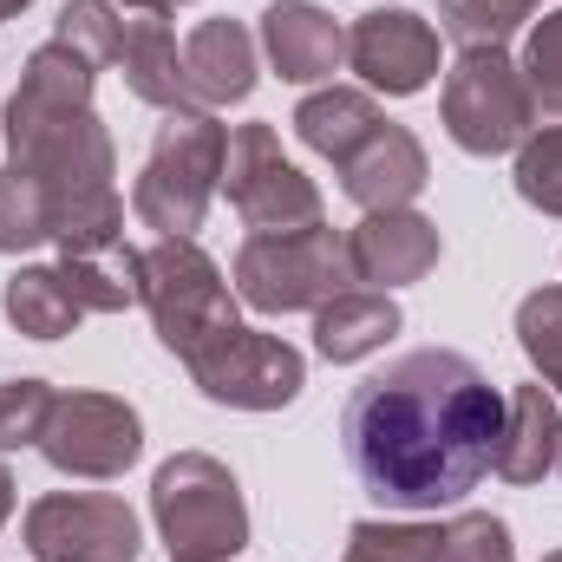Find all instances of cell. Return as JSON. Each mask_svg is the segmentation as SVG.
Instances as JSON below:
<instances>
[{"mask_svg": "<svg viewBox=\"0 0 562 562\" xmlns=\"http://www.w3.org/2000/svg\"><path fill=\"white\" fill-rule=\"evenodd\" d=\"M53 243V203L46 190L26 177V170H0V256H20V249H40Z\"/></svg>", "mask_w": 562, "mask_h": 562, "instance_id": "cell-22", "label": "cell"}, {"mask_svg": "<svg viewBox=\"0 0 562 562\" xmlns=\"http://www.w3.org/2000/svg\"><path fill=\"white\" fill-rule=\"evenodd\" d=\"M262 53H269V66L288 86H314V79H327L347 59V33L314 0H276L262 13Z\"/></svg>", "mask_w": 562, "mask_h": 562, "instance_id": "cell-15", "label": "cell"}, {"mask_svg": "<svg viewBox=\"0 0 562 562\" xmlns=\"http://www.w3.org/2000/svg\"><path fill=\"white\" fill-rule=\"evenodd\" d=\"M438 119L451 144L464 157H504L530 138L537 125V105H530V86H524V66L504 53V46H471L451 59L445 72V99H438Z\"/></svg>", "mask_w": 562, "mask_h": 562, "instance_id": "cell-7", "label": "cell"}, {"mask_svg": "<svg viewBox=\"0 0 562 562\" xmlns=\"http://www.w3.org/2000/svg\"><path fill=\"white\" fill-rule=\"evenodd\" d=\"M543 0H438V26L458 40V53L471 46H504Z\"/></svg>", "mask_w": 562, "mask_h": 562, "instance_id": "cell-23", "label": "cell"}, {"mask_svg": "<svg viewBox=\"0 0 562 562\" xmlns=\"http://www.w3.org/2000/svg\"><path fill=\"white\" fill-rule=\"evenodd\" d=\"M543 562H562V550H550V557H543Z\"/></svg>", "mask_w": 562, "mask_h": 562, "instance_id": "cell-34", "label": "cell"}, {"mask_svg": "<svg viewBox=\"0 0 562 562\" xmlns=\"http://www.w3.org/2000/svg\"><path fill=\"white\" fill-rule=\"evenodd\" d=\"M223 150H229V132L203 105L164 112V125L150 138V157H144L138 183H132V210H138L144 229L196 236L210 196L223 190Z\"/></svg>", "mask_w": 562, "mask_h": 562, "instance_id": "cell-3", "label": "cell"}, {"mask_svg": "<svg viewBox=\"0 0 562 562\" xmlns=\"http://www.w3.org/2000/svg\"><path fill=\"white\" fill-rule=\"evenodd\" d=\"M223 190H229V210H236L256 236H281V229L321 223V190H314V177H301V170L281 157L276 125H236V132H229Z\"/></svg>", "mask_w": 562, "mask_h": 562, "instance_id": "cell-9", "label": "cell"}, {"mask_svg": "<svg viewBox=\"0 0 562 562\" xmlns=\"http://www.w3.org/2000/svg\"><path fill=\"white\" fill-rule=\"evenodd\" d=\"M53 400H59V393H53L46 380H0V451L40 445Z\"/></svg>", "mask_w": 562, "mask_h": 562, "instance_id": "cell-30", "label": "cell"}, {"mask_svg": "<svg viewBox=\"0 0 562 562\" xmlns=\"http://www.w3.org/2000/svg\"><path fill=\"white\" fill-rule=\"evenodd\" d=\"M72 53H86L92 66H119V40H125V13L112 0H66L59 7V33Z\"/></svg>", "mask_w": 562, "mask_h": 562, "instance_id": "cell-26", "label": "cell"}, {"mask_svg": "<svg viewBox=\"0 0 562 562\" xmlns=\"http://www.w3.org/2000/svg\"><path fill=\"white\" fill-rule=\"evenodd\" d=\"M425 177H431L425 144L413 138L406 125H393V119L340 164V190H347L360 210H413V196L425 190Z\"/></svg>", "mask_w": 562, "mask_h": 562, "instance_id": "cell-14", "label": "cell"}, {"mask_svg": "<svg viewBox=\"0 0 562 562\" xmlns=\"http://www.w3.org/2000/svg\"><path fill=\"white\" fill-rule=\"evenodd\" d=\"M438 537V524H353L340 562H431Z\"/></svg>", "mask_w": 562, "mask_h": 562, "instance_id": "cell-28", "label": "cell"}, {"mask_svg": "<svg viewBox=\"0 0 562 562\" xmlns=\"http://www.w3.org/2000/svg\"><path fill=\"white\" fill-rule=\"evenodd\" d=\"M347 66L386 92V99H413L438 79V33L431 20L413 7H380V13H360L353 33H347Z\"/></svg>", "mask_w": 562, "mask_h": 562, "instance_id": "cell-12", "label": "cell"}, {"mask_svg": "<svg viewBox=\"0 0 562 562\" xmlns=\"http://www.w3.org/2000/svg\"><path fill=\"white\" fill-rule=\"evenodd\" d=\"M125 13H170V7H183V0H119Z\"/></svg>", "mask_w": 562, "mask_h": 562, "instance_id": "cell-32", "label": "cell"}, {"mask_svg": "<svg viewBox=\"0 0 562 562\" xmlns=\"http://www.w3.org/2000/svg\"><path fill=\"white\" fill-rule=\"evenodd\" d=\"M431 562H517V543H510V524L491 517V510H464L445 524L438 537V557Z\"/></svg>", "mask_w": 562, "mask_h": 562, "instance_id": "cell-29", "label": "cell"}, {"mask_svg": "<svg viewBox=\"0 0 562 562\" xmlns=\"http://www.w3.org/2000/svg\"><path fill=\"white\" fill-rule=\"evenodd\" d=\"M504 393L451 347H419L360 380L340 413L353 477L386 510H445L497 458Z\"/></svg>", "mask_w": 562, "mask_h": 562, "instance_id": "cell-1", "label": "cell"}, {"mask_svg": "<svg viewBox=\"0 0 562 562\" xmlns=\"http://www.w3.org/2000/svg\"><path fill=\"white\" fill-rule=\"evenodd\" d=\"M13 517V471H7V458H0V524Z\"/></svg>", "mask_w": 562, "mask_h": 562, "instance_id": "cell-31", "label": "cell"}, {"mask_svg": "<svg viewBox=\"0 0 562 562\" xmlns=\"http://www.w3.org/2000/svg\"><path fill=\"white\" fill-rule=\"evenodd\" d=\"M40 451L53 471L66 477H92V484H112L138 464L144 451V425L125 400L112 393H59L46 431H40Z\"/></svg>", "mask_w": 562, "mask_h": 562, "instance_id": "cell-10", "label": "cell"}, {"mask_svg": "<svg viewBox=\"0 0 562 562\" xmlns=\"http://www.w3.org/2000/svg\"><path fill=\"white\" fill-rule=\"evenodd\" d=\"M517 196L543 216H562V125H543L517 144Z\"/></svg>", "mask_w": 562, "mask_h": 562, "instance_id": "cell-27", "label": "cell"}, {"mask_svg": "<svg viewBox=\"0 0 562 562\" xmlns=\"http://www.w3.org/2000/svg\"><path fill=\"white\" fill-rule=\"evenodd\" d=\"M524 86H530L537 119H543V125H562V7L530 26V46H524Z\"/></svg>", "mask_w": 562, "mask_h": 562, "instance_id": "cell-25", "label": "cell"}, {"mask_svg": "<svg viewBox=\"0 0 562 562\" xmlns=\"http://www.w3.org/2000/svg\"><path fill=\"white\" fill-rule=\"evenodd\" d=\"M353 288V262H347V236L327 223L307 229H281V236H249L236 249V294L256 314H314L334 294Z\"/></svg>", "mask_w": 562, "mask_h": 562, "instance_id": "cell-6", "label": "cell"}, {"mask_svg": "<svg viewBox=\"0 0 562 562\" xmlns=\"http://www.w3.org/2000/svg\"><path fill=\"white\" fill-rule=\"evenodd\" d=\"M33 0H0V20H13V13H26Z\"/></svg>", "mask_w": 562, "mask_h": 562, "instance_id": "cell-33", "label": "cell"}, {"mask_svg": "<svg viewBox=\"0 0 562 562\" xmlns=\"http://www.w3.org/2000/svg\"><path fill=\"white\" fill-rule=\"evenodd\" d=\"M183 367H190V380L203 386V400L236 406V413H281V406H294L301 386H307V360H301L281 334L243 327V321H236L229 334H216L203 353H190Z\"/></svg>", "mask_w": 562, "mask_h": 562, "instance_id": "cell-8", "label": "cell"}, {"mask_svg": "<svg viewBox=\"0 0 562 562\" xmlns=\"http://www.w3.org/2000/svg\"><path fill=\"white\" fill-rule=\"evenodd\" d=\"M517 340H524L537 380L562 393V288H537V294H524V307H517Z\"/></svg>", "mask_w": 562, "mask_h": 562, "instance_id": "cell-24", "label": "cell"}, {"mask_svg": "<svg viewBox=\"0 0 562 562\" xmlns=\"http://www.w3.org/2000/svg\"><path fill=\"white\" fill-rule=\"evenodd\" d=\"M150 517L170 562H236L249 543V504L243 484L223 458L210 451H177L150 477Z\"/></svg>", "mask_w": 562, "mask_h": 562, "instance_id": "cell-4", "label": "cell"}, {"mask_svg": "<svg viewBox=\"0 0 562 562\" xmlns=\"http://www.w3.org/2000/svg\"><path fill=\"white\" fill-rule=\"evenodd\" d=\"M393 334H400V301L380 294V288H347L327 307H314V347L334 367H353V360L380 353Z\"/></svg>", "mask_w": 562, "mask_h": 562, "instance_id": "cell-18", "label": "cell"}, {"mask_svg": "<svg viewBox=\"0 0 562 562\" xmlns=\"http://www.w3.org/2000/svg\"><path fill=\"white\" fill-rule=\"evenodd\" d=\"M0 301H7V321L26 340H59V334H72L86 321V301L72 294L66 269H20V276L7 281Z\"/></svg>", "mask_w": 562, "mask_h": 562, "instance_id": "cell-21", "label": "cell"}, {"mask_svg": "<svg viewBox=\"0 0 562 562\" xmlns=\"http://www.w3.org/2000/svg\"><path fill=\"white\" fill-rule=\"evenodd\" d=\"M119 66H125V86L138 92L144 105H157V112H183V105H190L183 53H177V33H170L164 13H125Z\"/></svg>", "mask_w": 562, "mask_h": 562, "instance_id": "cell-19", "label": "cell"}, {"mask_svg": "<svg viewBox=\"0 0 562 562\" xmlns=\"http://www.w3.org/2000/svg\"><path fill=\"white\" fill-rule=\"evenodd\" d=\"M347 262L353 281H373L380 294L406 288L438 269V223H425L419 210H367V223L347 229Z\"/></svg>", "mask_w": 562, "mask_h": 562, "instance_id": "cell-13", "label": "cell"}, {"mask_svg": "<svg viewBox=\"0 0 562 562\" xmlns=\"http://www.w3.org/2000/svg\"><path fill=\"white\" fill-rule=\"evenodd\" d=\"M99 66L66 40H46L13 99H7V150L53 203L59 256H119L125 249V203H119V157L112 132L92 112Z\"/></svg>", "mask_w": 562, "mask_h": 562, "instance_id": "cell-2", "label": "cell"}, {"mask_svg": "<svg viewBox=\"0 0 562 562\" xmlns=\"http://www.w3.org/2000/svg\"><path fill=\"white\" fill-rule=\"evenodd\" d=\"M557 458H562V406H557V393H550L543 380L510 386V393H504V431H497V458H491V471H497L504 484H537Z\"/></svg>", "mask_w": 562, "mask_h": 562, "instance_id": "cell-17", "label": "cell"}, {"mask_svg": "<svg viewBox=\"0 0 562 562\" xmlns=\"http://www.w3.org/2000/svg\"><path fill=\"white\" fill-rule=\"evenodd\" d=\"M183 86L190 105H243L256 92V33L243 20H203L183 40Z\"/></svg>", "mask_w": 562, "mask_h": 562, "instance_id": "cell-16", "label": "cell"}, {"mask_svg": "<svg viewBox=\"0 0 562 562\" xmlns=\"http://www.w3.org/2000/svg\"><path fill=\"white\" fill-rule=\"evenodd\" d=\"M33 562H138L144 537L125 497L112 491H53L26 510Z\"/></svg>", "mask_w": 562, "mask_h": 562, "instance_id": "cell-11", "label": "cell"}, {"mask_svg": "<svg viewBox=\"0 0 562 562\" xmlns=\"http://www.w3.org/2000/svg\"><path fill=\"white\" fill-rule=\"evenodd\" d=\"M557 464H562V458H557Z\"/></svg>", "mask_w": 562, "mask_h": 562, "instance_id": "cell-35", "label": "cell"}, {"mask_svg": "<svg viewBox=\"0 0 562 562\" xmlns=\"http://www.w3.org/2000/svg\"><path fill=\"white\" fill-rule=\"evenodd\" d=\"M138 301L177 360L203 353L216 334L236 327V288L190 236H157L150 249H138Z\"/></svg>", "mask_w": 562, "mask_h": 562, "instance_id": "cell-5", "label": "cell"}, {"mask_svg": "<svg viewBox=\"0 0 562 562\" xmlns=\"http://www.w3.org/2000/svg\"><path fill=\"white\" fill-rule=\"evenodd\" d=\"M380 125H386V112H380L367 92H347V86H334V92H307V99L294 105V132H301V144L321 150L334 170L373 138Z\"/></svg>", "mask_w": 562, "mask_h": 562, "instance_id": "cell-20", "label": "cell"}]
</instances>
